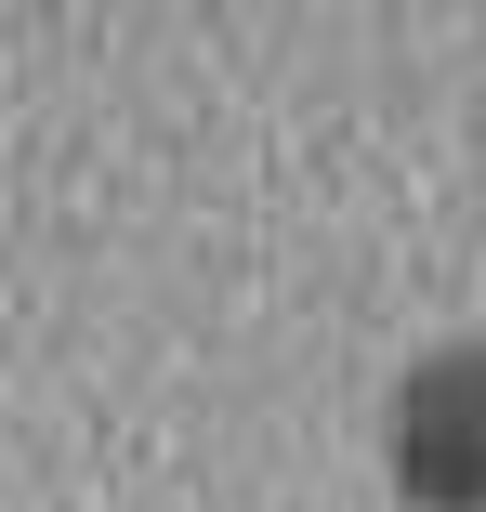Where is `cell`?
Masks as SVG:
<instances>
[{"label": "cell", "mask_w": 486, "mask_h": 512, "mask_svg": "<svg viewBox=\"0 0 486 512\" xmlns=\"http://www.w3.org/2000/svg\"><path fill=\"white\" fill-rule=\"evenodd\" d=\"M381 460H395L408 512H486V342H447L395 381Z\"/></svg>", "instance_id": "1"}]
</instances>
